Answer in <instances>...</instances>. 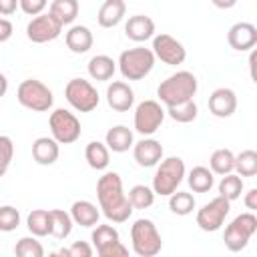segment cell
I'll return each instance as SVG.
<instances>
[{
  "mask_svg": "<svg viewBox=\"0 0 257 257\" xmlns=\"http://www.w3.org/2000/svg\"><path fill=\"white\" fill-rule=\"evenodd\" d=\"M90 241H92V247L96 249V253L100 255L104 249H108L112 243L120 241V235L118 231L112 227V225H94V231L90 235Z\"/></svg>",
  "mask_w": 257,
  "mask_h": 257,
  "instance_id": "obj_29",
  "label": "cell"
},
{
  "mask_svg": "<svg viewBox=\"0 0 257 257\" xmlns=\"http://www.w3.org/2000/svg\"><path fill=\"white\" fill-rule=\"evenodd\" d=\"M70 217L74 221V225H80V227H94L100 219V211L96 209L94 203L86 201V199H80V201H74L72 207H70Z\"/></svg>",
  "mask_w": 257,
  "mask_h": 257,
  "instance_id": "obj_22",
  "label": "cell"
},
{
  "mask_svg": "<svg viewBox=\"0 0 257 257\" xmlns=\"http://www.w3.org/2000/svg\"><path fill=\"white\" fill-rule=\"evenodd\" d=\"M14 253L18 257H42L44 255V247L42 243L32 235V237H22L18 239V243L14 245Z\"/></svg>",
  "mask_w": 257,
  "mask_h": 257,
  "instance_id": "obj_37",
  "label": "cell"
},
{
  "mask_svg": "<svg viewBox=\"0 0 257 257\" xmlns=\"http://www.w3.org/2000/svg\"><path fill=\"white\" fill-rule=\"evenodd\" d=\"M124 34L126 38H131L133 42H145L149 38L155 36V22L151 16L145 14H135L126 20L124 24Z\"/></svg>",
  "mask_w": 257,
  "mask_h": 257,
  "instance_id": "obj_18",
  "label": "cell"
},
{
  "mask_svg": "<svg viewBox=\"0 0 257 257\" xmlns=\"http://www.w3.org/2000/svg\"><path fill=\"white\" fill-rule=\"evenodd\" d=\"M163 120H165V108L161 106V102H157V100H143V102L137 104L133 124H135V131L139 135H143V137L155 135L161 128Z\"/></svg>",
  "mask_w": 257,
  "mask_h": 257,
  "instance_id": "obj_11",
  "label": "cell"
},
{
  "mask_svg": "<svg viewBox=\"0 0 257 257\" xmlns=\"http://www.w3.org/2000/svg\"><path fill=\"white\" fill-rule=\"evenodd\" d=\"M46 4H48V0H18V8L28 16L40 14L46 8Z\"/></svg>",
  "mask_w": 257,
  "mask_h": 257,
  "instance_id": "obj_41",
  "label": "cell"
},
{
  "mask_svg": "<svg viewBox=\"0 0 257 257\" xmlns=\"http://www.w3.org/2000/svg\"><path fill=\"white\" fill-rule=\"evenodd\" d=\"M16 8H18V0H0V14L2 16L14 14Z\"/></svg>",
  "mask_w": 257,
  "mask_h": 257,
  "instance_id": "obj_44",
  "label": "cell"
},
{
  "mask_svg": "<svg viewBox=\"0 0 257 257\" xmlns=\"http://www.w3.org/2000/svg\"><path fill=\"white\" fill-rule=\"evenodd\" d=\"M58 155H60V147L52 137H38L32 143V159L42 167L54 165L58 161Z\"/></svg>",
  "mask_w": 257,
  "mask_h": 257,
  "instance_id": "obj_20",
  "label": "cell"
},
{
  "mask_svg": "<svg viewBox=\"0 0 257 257\" xmlns=\"http://www.w3.org/2000/svg\"><path fill=\"white\" fill-rule=\"evenodd\" d=\"M124 14H126V4H124V0H104V4H102L100 10H98L96 20H98V24H100L102 28H114L116 24L122 22Z\"/></svg>",
  "mask_w": 257,
  "mask_h": 257,
  "instance_id": "obj_23",
  "label": "cell"
},
{
  "mask_svg": "<svg viewBox=\"0 0 257 257\" xmlns=\"http://www.w3.org/2000/svg\"><path fill=\"white\" fill-rule=\"evenodd\" d=\"M126 255H128V247H124L122 241L112 243L108 249H104V251L100 253V257H126Z\"/></svg>",
  "mask_w": 257,
  "mask_h": 257,
  "instance_id": "obj_42",
  "label": "cell"
},
{
  "mask_svg": "<svg viewBox=\"0 0 257 257\" xmlns=\"http://www.w3.org/2000/svg\"><path fill=\"white\" fill-rule=\"evenodd\" d=\"M126 197H128L133 209H149L155 203V191H153V187H147V185L131 187Z\"/></svg>",
  "mask_w": 257,
  "mask_h": 257,
  "instance_id": "obj_36",
  "label": "cell"
},
{
  "mask_svg": "<svg viewBox=\"0 0 257 257\" xmlns=\"http://www.w3.org/2000/svg\"><path fill=\"white\" fill-rule=\"evenodd\" d=\"M229 211H231V201H227L225 197L219 195V197L211 199L209 203H205V205L197 211L195 221H197V225H199L201 231H205V233H215V231H219V229L223 227V223H225Z\"/></svg>",
  "mask_w": 257,
  "mask_h": 257,
  "instance_id": "obj_10",
  "label": "cell"
},
{
  "mask_svg": "<svg viewBox=\"0 0 257 257\" xmlns=\"http://www.w3.org/2000/svg\"><path fill=\"white\" fill-rule=\"evenodd\" d=\"M227 42L233 50L245 52L257 44V28L251 22H237L227 32Z\"/></svg>",
  "mask_w": 257,
  "mask_h": 257,
  "instance_id": "obj_15",
  "label": "cell"
},
{
  "mask_svg": "<svg viewBox=\"0 0 257 257\" xmlns=\"http://www.w3.org/2000/svg\"><path fill=\"white\" fill-rule=\"evenodd\" d=\"M165 114H169L175 122H183V124H187V122H193V120L197 118V114H199V106H197V102L191 98V100H185V102L167 106Z\"/></svg>",
  "mask_w": 257,
  "mask_h": 257,
  "instance_id": "obj_31",
  "label": "cell"
},
{
  "mask_svg": "<svg viewBox=\"0 0 257 257\" xmlns=\"http://www.w3.org/2000/svg\"><path fill=\"white\" fill-rule=\"evenodd\" d=\"M169 209L175 213V215H191L193 209H195V197L187 191H175L169 195Z\"/></svg>",
  "mask_w": 257,
  "mask_h": 257,
  "instance_id": "obj_35",
  "label": "cell"
},
{
  "mask_svg": "<svg viewBox=\"0 0 257 257\" xmlns=\"http://www.w3.org/2000/svg\"><path fill=\"white\" fill-rule=\"evenodd\" d=\"M14 157V143L8 135H0V177H4L10 169Z\"/></svg>",
  "mask_w": 257,
  "mask_h": 257,
  "instance_id": "obj_39",
  "label": "cell"
},
{
  "mask_svg": "<svg viewBox=\"0 0 257 257\" xmlns=\"http://www.w3.org/2000/svg\"><path fill=\"white\" fill-rule=\"evenodd\" d=\"M64 96H66L68 104L78 112L94 110L98 106V100H100L96 88L84 78H70L64 86Z\"/></svg>",
  "mask_w": 257,
  "mask_h": 257,
  "instance_id": "obj_9",
  "label": "cell"
},
{
  "mask_svg": "<svg viewBox=\"0 0 257 257\" xmlns=\"http://www.w3.org/2000/svg\"><path fill=\"white\" fill-rule=\"evenodd\" d=\"M106 102L112 110L126 112L135 104V90L122 80H112L106 86Z\"/></svg>",
  "mask_w": 257,
  "mask_h": 257,
  "instance_id": "obj_16",
  "label": "cell"
},
{
  "mask_svg": "<svg viewBox=\"0 0 257 257\" xmlns=\"http://www.w3.org/2000/svg\"><path fill=\"white\" fill-rule=\"evenodd\" d=\"M209 167L213 171V175H227L233 173L235 169V155L231 149H217L213 151L211 159H209Z\"/></svg>",
  "mask_w": 257,
  "mask_h": 257,
  "instance_id": "obj_30",
  "label": "cell"
},
{
  "mask_svg": "<svg viewBox=\"0 0 257 257\" xmlns=\"http://www.w3.org/2000/svg\"><path fill=\"white\" fill-rule=\"evenodd\" d=\"M255 233H257V217H255V213H253V211L241 213V215H237V217L225 227V233H223L225 247H227L231 253L243 251Z\"/></svg>",
  "mask_w": 257,
  "mask_h": 257,
  "instance_id": "obj_6",
  "label": "cell"
},
{
  "mask_svg": "<svg viewBox=\"0 0 257 257\" xmlns=\"http://www.w3.org/2000/svg\"><path fill=\"white\" fill-rule=\"evenodd\" d=\"M16 98L18 102L28 108V110H34V112H46L52 102H54V96H52V90L42 82V80H36V78H26L18 84V90H16Z\"/></svg>",
  "mask_w": 257,
  "mask_h": 257,
  "instance_id": "obj_7",
  "label": "cell"
},
{
  "mask_svg": "<svg viewBox=\"0 0 257 257\" xmlns=\"http://www.w3.org/2000/svg\"><path fill=\"white\" fill-rule=\"evenodd\" d=\"M6 90H8V78H6V74L0 72V98L6 94Z\"/></svg>",
  "mask_w": 257,
  "mask_h": 257,
  "instance_id": "obj_47",
  "label": "cell"
},
{
  "mask_svg": "<svg viewBox=\"0 0 257 257\" xmlns=\"http://www.w3.org/2000/svg\"><path fill=\"white\" fill-rule=\"evenodd\" d=\"M64 42H66V46H68L70 52H74V54H84V52H88V50L92 48L94 38H92V32H90L88 26L74 24V26H70V28L66 30Z\"/></svg>",
  "mask_w": 257,
  "mask_h": 257,
  "instance_id": "obj_19",
  "label": "cell"
},
{
  "mask_svg": "<svg viewBox=\"0 0 257 257\" xmlns=\"http://www.w3.org/2000/svg\"><path fill=\"white\" fill-rule=\"evenodd\" d=\"M62 24L50 14V12H40L36 16H32V20L26 24V36L30 42L34 44H44V42H52L60 36L62 32Z\"/></svg>",
  "mask_w": 257,
  "mask_h": 257,
  "instance_id": "obj_12",
  "label": "cell"
},
{
  "mask_svg": "<svg viewBox=\"0 0 257 257\" xmlns=\"http://www.w3.org/2000/svg\"><path fill=\"white\" fill-rule=\"evenodd\" d=\"M243 203H245V207H247L249 211H255V209H257V189H255V187L245 193Z\"/></svg>",
  "mask_w": 257,
  "mask_h": 257,
  "instance_id": "obj_45",
  "label": "cell"
},
{
  "mask_svg": "<svg viewBox=\"0 0 257 257\" xmlns=\"http://www.w3.org/2000/svg\"><path fill=\"white\" fill-rule=\"evenodd\" d=\"M78 10H80L78 0H52L48 12H50L62 26H66V24H72V22L76 20Z\"/></svg>",
  "mask_w": 257,
  "mask_h": 257,
  "instance_id": "obj_26",
  "label": "cell"
},
{
  "mask_svg": "<svg viewBox=\"0 0 257 257\" xmlns=\"http://www.w3.org/2000/svg\"><path fill=\"white\" fill-rule=\"evenodd\" d=\"M245 185H243V177H239L237 173H227V175H221V181H219V195L225 197L227 201H235L241 197Z\"/></svg>",
  "mask_w": 257,
  "mask_h": 257,
  "instance_id": "obj_32",
  "label": "cell"
},
{
  "mask_svg": "<svg viewBox=\"0 0 257 257\" xmlns=\"http://www.w3.org/2000/svg\"><path fill=\"white\" fill-rule=\"evenodd\" d=\"M217 8H221V10H229V8H233L235 4H237V0H211Z\"/></svg>",
  "mask_w": 257,
  "mask_h": 257,
  "instance_id": "obj_46",
  "label": "cell"
},
{
  "mask_svg": "<svg viewBox=\"0 0 257 257\" xmlns=\"http://www.w3.org/2000/svg\"><path fill=\"white\" fill-rule=\"evenodd\" d=\"M163 145L157 139H143L133 145V157L139 167H157L159 161L163 159Z\"/></svg>",
  "mask_w": 257,
  "mask_h": 257,
  "instance_id": "obj_17",
  "label": "cell"
},
{
  "mask_svg": "<svg viewBox=\"0 0 257 257\" xmlns=\"http://www.w3.org/2000/svg\"><path fill=\"white\" fill-rule=\"evenodd\" d=\"M155 54L151 48L135 46L126 48L118 56V70L126 80H143L155 66Z\"/></svg>",
  "mask_w": 257,
  "mask_h": 257,
  "instance_id": "obj_3",
  "label": "cell"
},
{
  "mask_svg": "<svg viewBox=\"0 0 257 257\" xmlns=\"http://www.w3.org/2000/svg\"><path fill=\"white\" fill-rule=\"evenodd\" d=\"M185 179V163L181 157H167L159 161V167L153 177V191L155 195L169 197L179 189Z\"/></svg>",
  "mask_w": 257,
  "mask_h": 257,
  "instance_id": "obj_5",
  "label": "cell"
},
{
  "mask_svg": "<svg viewBox=\"0 0 257 257\" xmlns=\"http://www.w3.org/2000/svg\"><path fill=\"white\" fill-rule=\"evenodd\" d=\"M239 177H255L257 175V153L253 149H245L235 155V169Z\"/></svg>",
  "mask_w": 257,
  "mask_h": 257,
  "instance_id": "obj_34",
  "label": "cell"
},
{
  "mask_svg": "<svg viewBox=\"0 0 257 257\" xmlns=\"http://www.w3.org/2000/svg\"><path fill=\"white\" fill-rule=\"evenodd\" d=\"M104 145L108 147V151L112 153H126L133 145H135V137H133V131L124 124H116L112 128L106 131V137H104Z\"/></svg>",
  "mask_w": 257,
  "mask_h": 257,
  "instance_id": "obj_21",
  "label": "cell"
},
{
  "mask_svg": "<svg viewBox=\"0 0 257 257\" xmlns=\"http://www.w3.org/2000/svg\"><path fill=\"white\" fill-rule=\"evenodd\" d=\"M84 159H86V163H88L90 169L104 171L108 167V163H110V151H108V147L104 143L90 141L86 145V149H84Z\"/></svg>",
  "mask_w": 257,
  "mask_h": 257,
  "instance_id": "obj_25",
  "label": "cell"
},
{
  "mask_svg": "<svg viewBox=\"0 0 257 257\" xmlns=\"http://www.w3.org/2000/svg\"><path fill=\"white\" fill-rule=\"evenodd\" d=\"M26 227L34 237H46L50 235V217L46 209H34L26 217Z\"/></svg>",
  "mask_w": 257,
  "mask_h": 257,
  "instance_id": "obj_33",
  "label": "cell"
},
{
  "mask_svg": "<svg viewBox=\"0 0 257 257\" xmlns=\"http://www.w3.org/2000/svg\"><path fill=\"white\" fill-rule=\"evenodd\" d=\"M94 249L86 243V241H74L68 249H60L54 255H62V257H92Z\"/></svg>",
  "mask_w": 257,
  "mask_h": 257,
  "instance_id": "obj_40",
  "label": "cell"
},
{
  "mask_svg": "<svg viewBox=\"0 0 257 257\" xmlns=\"http://www.w3.org/2000/svg\"><path fill=\"white\" fill-rule=\"evenodd\" d=\"M50 135L58 145H72L80 139V120L66 108H56L48 116Z\"/></svg>",
  "mask_w": 257,
  "mask_h": 257,
  "instance_id": "obj_8",
  "label": "cell"
},
{
  "mask_svg": "<svg viewBox=\"0 0 257 257\" xmlns=\"http://www.w3.org/2000/svg\"><path fill=\"white\" fill-rule=\"evenodd\" d=\"M12 32H14V26H12V22H10L8 18H0V42H6V40H10Z\"/></svg>",
  "mask_w": 257,
  "mask_h": 257,
  "instance_id": "obj_43",
  "label": "cell"
},
{
  "mask_svg": "<svg viewBox=\"0 0 257 257\" xmlns=\"http://www.w3.org/2000/svg\"><path fill=\"white\" fill-rule=\"evenodd\" d=\"M131 243L139 257H155L163 249L161 233L151 219H137L131 225Z\"/></svg>",
  "mask_w": 257,
  "mask_h": 257,
  "instance_id": "obj_4",
  "label": "cell"
},
{
  "mask_svg": "<svg viewBox=\"0 0 257 257\" xmlns=\"http://www.w3.org/2000/svg\"><path fill=\"white\" fill-rule=\"evenodd\" d=\"M151 50H153L155 58H159L161 62L171 64V66L183 64L185 58H187V48L175 36H171L167 32H161V34L153 36V48Z\"/></svg>",
  "mask_w": 257,
  "mask_h": 257,
  "instance_id": "obj_13",
  "label": "cell"
},
{
  "mask_svg": "<svg viewBox=\"0 0 257 257\" xmlns=\"http://www.w3.org/2000/svg\"><path fill=\"white\" fill-rule=\"evenodd\" d=\"M86 70H88V76L92 80L104 82V80H110L112 74L116 72V62L106 54H96V56H92L88 60Z\"/></svg>",
  "mask_w": 257,
  "mask_h": 257,
  "instance_id": "obj_24",
  "label": "cell"
},
{
  "mask_svg": "<svg viewBox=\"0 0 257 257\" xmlns=\"http://www.w3.org/2000/svg\"><path fill=\"white\" fill-rule=\"evenodd\" d=\"M18 225H20V211L12 205H2L0 207V231L10 233L18 229Z\"/></svg>",
  "mask_w": 257,
  "mask_h": 257,
  "instance_id": "obj_38",
  "label": "cell"
},
{
  "mask_svg": "<svg viewBox=\"0 0 257 257\" xmlns=\"http://www.w3.org/2000/svg\"><path fill=\"white\" fill-rule=\"evenodd\" d=\"M209 112L217 118H229L235 110H237V94L233 88L221 86L215 88L209 96Z\"/></svg>",
  "mask_w": 257,
  "mask_h": 257,
  "instance_id": "obj_14",
  "label": "cell"
},
{
  "mask_svg": "<svg viewBox=\"0 0 257 257\" xmlns=\"http://www.w3.org/2000/svg\"><path fill=\"white\" fill-rule=\"evenodd\" d=\"M187 183L189 187L195 191V193H209L215 185V177H213V171L207 169V167H193L189 171V177H187Z\"/></svg>",
  "mask_w": 257,
  "mask_h": 257,
  "instance_id": "obj_28",
  "label": "cell"
},
{
  "mask_svg": "<svg viewBox=\"0 0 257 257\" xmlns=\"http://www.w3.org/2000/svg\"><path fill=\"white\" fill-rule=\"evenodd\" d=\"M199 82L197 76L189 70H177L175 74L167 76L159 86H157V96L165 106H173L185 100H191L197 94Z\"/></svg>",
  "mask_w": 257,
  "mask_h": 257,
  "instance_id": "obj_2",
  "label": "cell"
},
{
  "mask_svg": "<svg viewBox=\"0 0 257 257\" xmlns=\"http://www.w3.org/2000/svg\"><path fill=\"white\" fill-rule=\"evenodd\" d=\"M96 199L102 215L112 223H124L133 215V205L122 189V179L118 173L108 171L96 181Z\"/></svg>",
  "mask_w": 257,
  "mask_h": 257,
  "instance_id": "obj_1",
  "label": "cell"
},
{
  "mask_svg": "<svg viewBox=\"0 0 257 257\" xmlns=\"http://www.w3.org/2000/svg\"><path fill=\"white\" fill-rule=\"evenodd\" d=\"M48 217H50V235L56 237V239H66L70 233H72V217L70 213L62 211V209H50L48 211Z\"/></svg>",
  "mask_w": 257,
  "mask_h": 257,
  "instance_id": "obj_27",
  "label": "cell"
}]
</instances>
